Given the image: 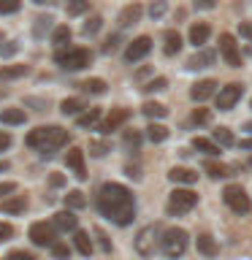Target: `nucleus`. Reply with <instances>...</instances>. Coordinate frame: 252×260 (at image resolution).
I'll use <instances>...</instances> for the list:
<instances>
[{
    "label": "nucleus",
    "mask_w": 252,
    "mask_h": 260,
    "mask_svg": "<svg viewBox=\"0 0 252 260\" xmlns=\"http://www.w3.org/2000/svg\"><path fill=\"white\" fill-rule=\"evenodd\" d=\"M98 211L111 219L114 225L128 228L136 217V203H133V192L128 187H122L117 182H109L101 187V195H98Z\"/></svg>",
    "instance_id": "nucleus-1"
},
{
    "label": "nucleus",
    "mask_w": 252,
    "mask_h": 260,
    "mask_svg": "<svg viewBox=\"0 0 252 260\" xmlns=\"http://www.w3.org/2000/svg\"><path fill=\"white\" fill-rule=\"evenodd\" d=\"M65 144H68V130L54 127V125L36 127V130H30V133H27V146H30V149H36V152H41L44 157H49V154L57 152Z\"/></svg>",
    "instance_id": "nucleus-2"
},
{
    "label": "nucleus",
    "mask_w": 252,
    "mask_h": 260,
    "mask_svg": "<svg viewBox=\"0 0 252 260\" xmlns=\"http://www.w3.org/2000/svg\"><path fill=\"white\" fill-rule=\"evenodd\" d=\"M163 233H166V228L160 222H152V225H146L144 231H138L136 252L144 257H152V255H158V252H163Z\"/></svg>",
    "instance_id": "nucleus-3"
},
{
    "label": "nucleus",
    "mask_w": 252,
    "mask_h": 260,
    "mask_svg": "<svg viewBox=\"0 0 252 260\" xmlns=\"http://www.w3.org/2000/svg\"><path fill=\"white\" fill-rule=\"evenodd\" d=\"M89 60H92V54H89V49H57L54 52V62L60 65V68L65 71H81V68H87Z\"/></svg>",
    "instance_id": "nucleus-4"
},
{
    "label": "nucleus",
    "mask_w": 252,
    "mask_h": 260,
    "mask_svg": "<svg viewBox=\"0 0 252 260\" xmlns=\"http://www.w3.org/2000/svg\"><path fill=\"white\" fill-rule=\"evenodd\" d=\"M195 203H198V192L182 187V190H174V192L168 195V206L166 209H168L171 217H182L190 209H195Z\"/></svg>",
    "instance_id": "nucleus-5"
},
{
    "label": "nucleus",
    "mask_w": 252,
    "mask_h": 260,
    "mask_svg": "<svg viewBox=\"0 0 252 260\" xmlns=\"http://www.w3.org/2000/svg\"><path fill=\"white\" fill-rule=\"evenodd\" d=\"M184 252H187V231H182V228H166V233H163V255L176 260Z\"/></svg>",
    "instance_id": "nucleus-6"
},
{
    "label": "nucleus",
    "mask_w": 252,
    "mask_h": 260,
    "mask_svg": "<svg viewBox=\"0 0 252 260\" xmlns=\"http://www.w3.org/2000/svg\"><path fill=\"white\" fill-rule=\"evenodd\" d=\"M223 201H225V206L231 209V211H236V214H247L249 206H252L247 190L239 187V184H228L225 192H223Z\"/></svg>",
    "instance_id": "nucleus-7"
},
{
    "label": "nucleus",
    "mask_w": 252,
    "mask_h": 260,
    "mask_svg": "<svg viewBox=\"0 0 252 260\" xmlns=\"http://www.w3.org/2000/svg\"><path fill=\"white\" fill-rule=\"evenodd\" d=\"M219 54H223V60L231 65V68H241V49L236 44V38L231 32H223L219 36Z\"/></svg>",
    "instance_id": "nucleus-8"
},
{
    "label": "nucleus",
    "mask_w": 252,
    "mask_h": 260,
    "mask_svg": "<svg viewBox=\"0 0 252 260\" xmlns=\"http://www.w3.org/2000/svg\"><path fill=\"white\" fill-rule=\"evenodd\" d=\"M30 241L38 244V247H52V244H57V228L52 222L30 225Z\"/></svg>",
    "instance_id": "nucleus-9"
},
{
    "label": "nucleus",
    "mask_w": 252,
    "mask_h": 260,
    "mask_svg": "<svg viewBox=\"0 0 252 260\" xmlns=\"http://www.w3.org/2000/svg\"><path fill=\"white\" fill-rule=\"evenodd\" d=\"M128 117H130L128 109H111L101 122H98V130H101V133H114V130H119L122 125H125Z\"/></svg>",
    "instance_id": "nucleus-10"
},
{
    "label": "nucleus",
    "mask_w": 252,
    "mask_h": 260,
    "mask_svg": "<svg viewBox=\"0 0 252 260\" xmlns=\"http://www.w3.org/2000/svg\"><path fill=\"white\" fill-rule=\"evenodd\" d=\"M241 84L239 81H233V84H228L219 89V95H217V109H223V111H231L236 103H239V98H241Z\"/></svg>",
    "instance_id": "nucleus-11"
},
{
    "label": "nucleus",
    "mask_w": 252,
    "mask_h": 260,
    "mask_svg": "<svg viewBox=\"0 0 252 260\" xmlns=\"http://www.w3.org/2000/svg\"><path fill=\"white\" fill-rule=\"evenodd\" d=\"M149 49H152V38H149V36H141V38L130 41L128 49H125V60H128V62L144 60V57L149 54Z\"/></svg>",
    "instance_id": "nucleus-12"
},
{
    "label": "nucleus",
    "mask_w": 252,
    "mask_h": 260,
    "mask_svg": "<svg viewBox=\"0 0 252 260\" xmlns=\"http://www.w3.org/2000/svg\"><path fill=\"white\" fill-rule=\"evenodd\" d=\"M214 89H217L214 79H201V81H195V84H193L190 98H193V101H209V98L214 95Z\"/></svg>",
    "instance_id": "nucleus-13"
},
{
    "label": "nucleus",
    "mask_w": 252,
    "mask_h": 260,
    "mask_svg": "<svg viewBox=\"0 0 252 260\" xmlns=\"http://www.w3.org/2000/svg\"><path fill=\"white\" fill-rule=\"evenodd\" d=\"M52 225L62 233H73L79 228V219L73 217V211H57V214L52 217Z\"/></svg>",
    "instance_id": "nucleus-14"
},
{
    "label": "nucleus",
    "mask_w": 252,
    "mask_h": 260,
    "mask_svg": "<svg viewBox=\"0 0 252 260\" xmlns=\"http://www.w3.org/2000/svg\"><path fill=\"white\" fill-rule=\"evenodd\" d=\"M141 14H144L141 6H138V3H130V6H125V8L119 11V24H122V27H133V24L141 22Z\"/></svg>",
    "instance_id": "nucleus-15"
},
{
    "label": "nucleus",
    "mask_w": 252,
    "mask_h": 260,
    "mask_svg": "<svg viewBox=\"0 0 252 260\" xmlns=\"http://www.w3.org/2000/svg\"><path fill=\"white\" fill-rule=\"evenodd\" d=\"M65 162H68V168L76 174L79 179L87 176V166H84V154H81L79 149H71L68 154H65Z\"/></svg>",
    "instance_id": "nucleus-16"
},
{
    "label": "nucleus",
    "mask_w": 252,
    "mask_h": 260,
    "mask_svg": "<svg viewBox=\"0 0 252 260\" xmlns=\"http://www.w3.org/2000/svg\"><path fill=\"white\" fill-rule=\"evenodd\" d=\"M168 179H171V182H179V184H195L198 174H195L193 168L176 166V168H171V171H168Z\"/></svg>",
    "instance_id": "nucleus-17"
},
{
    "label": "nucleus",
    "mask_w": 252,
    "mask_h": 260,
    "mask_svg": "<svg viewBox=\"0 0 252 260\" xmlns=\"http://www.w3.org/2000/svg\"><path fill=\"white\" fill-rule=\"evenodd\" d=\"M214 52H211V49H203V52H198L195 57H190V60H187V68L190 71H201V68H206V65H211L214 62Z\"/></svg>",
    "instance_id": "nucleus-18"
},
{
    "label": "nucleus",
    "mask_w": 252,
    "mask_h": 260,
    "mask_svg": "<svg viewBox=\"0 0 252 260\" xmlns=\"http://www.w3.org/2000/svg\"><path fill=\"white\" fill-rule=\"evenodd\" d=\"M73 247H76L84 257H89L92 255V239H89V233H84V231H73Z\"/></svg>",
    "instance_id": "nucleus-19"
},
{
    "label": "nucleus",
    "mask_w": 252,
    "mask_h": 260,
    "mask_svg": "<svg viewBox=\"0 0 252 260\" xmlns=\"http://www.w3.org/2000/svg\"><path fill=\"white\" fill-rule=\"evenodd\" d=\"M209 36H211V27L203 24V22H198V24L190 27V44H195V46H203L209 41Z\"/></svg>",
    "instance_id": "nucleus-20"
},
{
    "label": "nucleus",
    "mask_w": 252,
    "mask_h": 260,
    "mask_svg": "<svg viewBox=\"0 0 252 260\" xmlns=\"http://www.w3.org/2000/svg\"><path fill=\"white\" fill-rule=\"evenodd\" d=\"M195 244H198V252L203 257H214L217 255V241L211 239L209 233H201L198 239H195Z\"/></svg>",
    "instance_id": "nucleus-21"
},
{
    "label": "nucleus",
    "mask_w": 252,
    "mask_h": 260,
    "mask_svg": "<svg viewBox=\"0 0 252 260\" xmlns=\"http://www.w3.org/2000/svg\"><path fill=\"white\" fill-rule=\"evenodd\" d=\"M60 111L68 114V117H79V114L84 111V101H81V98H65L60 103Z\"/></svg>",
    "instance_id": "nucleus-22"
},
{
    "label": "nucleus",
    "mask_w": 252,
    "mask_h": 260,
    "mask_svg": "<svg viewBox=\"0 0 252 260\" xmlns=\"http://www.w3.org/2000/svg\"><path fill=\"white\" fill-rule=\"evenodd\" d=\"M103 117H101V109H87V111H81L79 117H76V122L81 127H98V122H101Z\"/></svg>",
    "instance_id": "nucleus-23"
},
{
    "label": "nucleus",
    "mask_w": 252,
    "mask_h": 260,
    "mask_svg": "<svg viewBox=\"0 0 252 260\" xmlns=\"http://www.w3.org/2000/svg\"><path fill=\"white\" fill-rule=\"evenodd\" d=\"M193 146L198 152H203V154H209V157H217L219 154V146H217V141H209V138H193Z\"/></svg>",
    "instance_id": "nucleus-24"
},
{
    "label": "nucleus",
    "mask_w": 252,
    "mask_h": 260,
    "mask_svg": "<svg viewBox=\"0 0 252 260\" xmlns=\"http://www.w3.org/2000/svg\"><path fill=\"white\" fill-rule=\"evenodd\" d=\"M163 49H166V54H179V49H182V36H179L176 30H168Z\"/></svg>",
    "instance_id": "nucleus-25"
},
{
    "label": "nucleus",
    "mask_w": 252,
    "mask_h": 260,
    "mask_svg": "<svg viewBox=\"0 0 252 260\" xmlns=\"http://www.w3.org/2000/svg\"><path fill=\"white\" fill-rule=\"evenodd\" d=\"M30 68L27 65H6V68H0V79H22V76H27Z\"/></svg>",
    "instance_id": "nucleus-26"
},
{
    "label": "nucleus",
    "mask_w": 252,
    "mask_h": 260,
    "mask_svg": "<svg viewBox=\"0 0 252 260\" xmlns=\"http://www.w3.org/2000/svg\"><path fill=\"white\" fill-rule=\"evenodd\" d=\"M52 41H54V52H57V49H68L71 30L65 27V24H60V27H54V32H52Z\"/></svg>",
    "instance_id": "nucleus-27"
},
{
    "label": "nucleus",
    "mask_w": 252,
    "mask_h": 260,
    "mask_svg": "<svg viewBox=\"0 0 252 260\" xmlns=\"http://www.w3.org/2000/svg\"><path fill=\"white\" fill-rule=\"evenodd\" d=\"M141 141H144V133L141 130H125V133H122V144L128 146V149H138V146H141Z\"/></svg>",
    "instance_id": "nucleus-28"
},
{
    "label": "nucleus",
    "mask_w": 252,
    "mask_h": 260,
    "mask_svg": "<svg viewBox=\"0 0 252 260\" xmlns=\"http://www.w3.org/2000/svg\"><path fill=\"white\" fill-rule=\"evenodd\" d=\"M65 206H68V211L84 209V206H87V198H84V192H79V190L68 192V195H65Z\"/></svg>",
    "instance_id": "nucleus-29"
},
{
    "label": "nucleus",
    "mask_w": 252,
    "mask_h": 260,
    "mask_svg": "<svg viewBox=\"0 0 252 260\" xmlns=\"http://www.w3.org/2000/svg\"><path fill=\"white\" fill-rule=\"evenodd\" d=\"M0 119H3L6 125H22V122L27 119V114H24L22 109H6L3 114H0Z\"/></svg>",
    "instance_id": "nucleus-30"
},
{
    "label": "nucleus",
    "mask_w": 252,
    "mask_h": 260,
    "mask_svg": "<svg viewBox=\"0 0 252 260\" xmlns=\"http://www.w3.org/2000/svg\"><path fill=\"white\" fill-rule=\"evenodd\" d=\"M144 114H146V117H152V119H160V117H166V114H168V109L163 103H158V101H149V103H144Z\"/></svg>",
    "instance_id": "nucleus-31"
},
{
    "label": "nucleus",
    "mask_w": 252,
    "mask_h": 260,
    "mask_svg": "<svg viewBox=\"0 0 252 260\" xmlns=\"http://www.w3.org/2000/svg\"><path fill=\"white\" fill-rule=\"evenodd\" d=\"M24 209H27V201H24V198H8V201L3 203V211H6V214H22Z\"/></svg>",
    "instance_id": "nucleus-32"
},
{
    "label": "nucleus",
    "mask_w": 252,
    "mask_h": 260,
    "mask_svg": "<svg viewBox=\"0 0 252 260\" xmlns=\"http://www.w3.org/2000/svg\"><path fill=\"white\" fill-rule=\"evenodd\" d=\"M146 138H149V141H154V144H160V141H166V138H168V130L154 122V125L146 127Z\"/></svg>",
    "instance_id": "nucleus-33"
},
{
    "label": "nucleus",
    "mask_w": 252,
    "mask_h": 260,
    "mask_svg": "<svg viewBox=\"0 0 252 260\" xmlns=\"http://www.w3.org/2000/svg\"><path fill=\"white\" fill-rule=\"evenodd\" d=\"M81 87H84V92H89V95H103L106 92V81L103 79H87Z\"/></svg>",
    "instance_id": "nucleus-34"
},
{
    "label": "nucleus",
    "mask_w": 252,
    "mask_h": 260,
    "mask_svg": "<svg viewBox=\"0 0 252 260\" xmlns=\"http://www.w3.org/2000/svg\"><path fill=\"white\" fill-rule=\"evenodd\" d=\"M89 11V0H68V14L71 16H79V14H87Z\"/></svg>",
    "instance_id": "nucleus-35"
},
{
    "label": "nucleus",
    "mask_w": 252,
    "mask_h": 260,
    "mask_svg": "<svg viewBox=\"0 0 252 260\" xmlns=\"http://www.w3.org/2000/svg\"><path fill=\"white\" fill-rule=\"evenodd\" d=\"M203 168H206V174L211 176V179H223L225 174H228V168L225 166H219V162H214V160H206V166H203Z\"/></svg>",
    "instance_id": "nucleus-36"
},
{
    "label": "nucleus",
    "mask_w": 252,
    "mask_h": 260,
    "mask_svg": "<svg viewBox=\"0 0 252 260\" xmlns=\"http://www.w3.org/2000/svg\"><path fill=\"white\" fill-rule=\"evenodd\" d=\"M214 141H217V144L231 146V144H233V133H231L228 127H217V130H214Z\"/></svg>",
    "instance_id": "nucleus-37"
},
{
    "label": "nucleus",
    "mask_w": 252,
    "mask_h": 260,
    "mask_svg": "<svg viewBox=\"0 0 252 260\" xmlns=\"http://www.w3.org/2000/svg\"><path fill=\"white\" fill-rule=\"evenodd\" d=\"M193 122H195V125H209V122H211V111L209 109H195L193 111Z\"/></svg>",
    "instance_id": "nucleus-38"
},
{
    "label": "nucleus",
    "mask_w": 252,
    "mask_h": 260,
    "mask_svg": "<svg viewBox=\"0 0 252 260\" xmlns=\"http://www.w3.org/2000/svg\"><path fill=\"white\" fill-rule=\"evenodd\" d=\"M49 27H52V16H38V19H36V27H33V32H36V36H44Z\"/></svg>",
    "instance_id": "nucleus-39"
},
{
    "label": "nucleus",
    "mask_w": 252,
    "mask_h": 260,
    "mask_svg": "<svg viewBox=\"0 0 252 260\" xmlns=\"http://www.w3.org/2000/svg\"><path fill=\"white\" fill-rule=\"evenodd\" d=\"M101 24H103V19H101V16H89V19H87V24H84V30H81V32H84V36H92V32H98V30H101Z\"/></svg>",
    "instance_id": "nucleus-40"
},
{
    "label": "nucleus",
    "mask_w": 252,
    "mask_h": 260,
    "mask_svg": "<svg viewBox=\"0 0 252 260\" xmlns=\"http://www.w3.org/2000/svg\"><path fill=\"white\" fill-rule=\"evenodd\" d=\"M22 0H0V14H16Z\"/></svg>",
    "instance_id": "nucleus-41"
},
{
    "label": "nucleus",
    "mask_w": 252,
    "mask_h": 260,
    "mask_svg": "<svg viewBox=\"0 0 252 260\" xmlns=\"http://www.w3.org/2000/svg\"><path fill=\"white\" fill-rule=\"evenodd\" d=\"M166 8H168L166 0H154V3L149 6V16H152V19H160V16L166 14Z\"/></svg>",
    "instance_id": "nucleus-42"
},
{
    "label": "nucleus",
    "mask_w": 252,
    "mask_h": 260,
    "mask_svg": "<svg viewBox=\"0 0 252 260\" xmlns=\"http://www.w3.org/2000/svg\"><path fill=\"white\" fill-rule=\"evenodd\" d=\"M166 87H168L166 79H152L149 84H144L141 89H144V92H160V89H166Z\"/></svg>",
    "instance_id": "nucleus-43"
},
{
    "label": "nucleus",
    "mask_w": 252,
    "mask_h": 260,
    "mask_svg": "<svg viewBox=\"0 0 252 260\" xmlns=\"http://www.w3.org/2000/svg\"><path fill=\"white\" fill-rule=\"evenodd\" d=\"M89 149H92L95 157H103V154L109 152V144H106V141H98V138H95V141H89Z\"/></svg>",
    "instance_id": "nucleus-44"
},
{
    "label": "nucleus",
    "mask_w": 252,
    "mask_h": 260,
    "mask_svg": "<svg viewBox=\"0 0 252 260\" xmlns=\"http://www.w3.org/2000/svg\"><path fill=\"white\" fill-rule=\"evenodd\" d=\"M52 255H54V260H68V247L62 241H57V244H52Z\"/></svg>",
    "instance_id": "nucleus-45"
},
{
    "label": "nucleus",
    "mask_w": 252,
    "mask_h": 260,
    "mask_svg": "<svg viewBox=\"0 0 252 260\" xmlns=\"http://www.w3.org/2000/svg\"><path fill=\"white\" fill-rule=\"evenodd\" d=\"M95 239H98V244H101L103 252H111V241H109V236H106L101 228H95Z\"/></svg>",
    "instance_id": "nucleus-46"
},
{
    "label": "nucleus",
    "mask_w": 252,
    "mask_h": 260,
    "mask_svg": "<svg viewBox=\"0 0 252 260\" xmlns=\"http://www.w3.org/2000/svg\"><path fill=\"white\" fill-rule=\"evenodd\" d=\"M117 46H119V36H109V41L103 44V52L111 54V52H117Z\"/></svg>",
    "instance_id": "nucleus-47"
},
{
    "label": "nucleus",
    "mask_w": 252,
    "mask_h": 260,
    "mask_svg": "<svg viewBox=\"0 0 252 260\" xmlns=\"http://www.w3.org/2000/svg\"><path fill=\"white\" fill-rule=\"evenodd\" d=\"M14 192H16V184H14V182H0V198L14 195Z\"/></svg>",
    "instance_id": "nucleus-48"
},
{
    "label": "nucleus",
    "mask_w": 252,
    "mask_h": 260,
    "mask_svg": "<svg viewBox=\"0 0 252 260\" xmlns=\"http://www.w3.org/2000/svg\"><path fill=\"white\" fill-rule=\"evenodd\" d=\"M8 260H36V255H30V252L19 249V252H11V255H8Z\"/></svg>",
    "instance_id": "nucleus-49"
},
{
    "label": "nucleus",
    "mask_w": 252,
    "mask_h": 260,
    "mask_svg": "<svg viewBox=\"0 0 252 260\" xmlns=\"http://www.w3.org/2000/svg\"><path fill=\"white\" fill-rule=\"evenodd\" d=\"M16 49H19V46H16V41H8L6 46H0V54H3V57H11Z\"/></svg>",
    "instance_id": "nucleus-50"
},
{
    "label": "nucleus",
    "mask_w": 252,
    "mask_h": 260,
    "mask_svg": "<svg viewBox=\"0 0 252 260\" xmlns=\"http://www.w3.org/2000/svg\"><path fill=\"white\" fill-rule=\"evenodd\" d=\"M11 236H14V228H11V225H6V222H0V241L11 239Z\"/></svg>",
    "instance_id": "nucleus-51"
},
{
    "label": "nucleus",
    "mask_w": 252,
    "mask_h": 260,
    "mask_svg": "<svg viewBox=\"0 0 252 260\" xmlns=\"http://www.w3.org/2000/svg\"><path fill=\"white\" fill-rule=\"evenodd\" d=\"M8 146H11V136H8V133H3V130H0V152H6Z\"/></svg>",
    "instance_id": "nucleus-52"
},
{
    "label": "nucleus",
    "mask_w": 252,
    "mask_h": 260,
    "mask_svg": "<svg viewBox=\"0 0 252 260\" xmlns=\"http://www.w3.org/2000/svg\"><path fill=\"white\" fill-rule=\"evenodd\" d=\"M239 32H241L244 38L252 41V24H249V22H241V24H239Z\"/></svg>",
    "instance_id": "nucleus-53"
},
{
    "label": "nucleus",
    "mask_w": 252,
    "mask_h": 260,
    "mask_svg": "<svg viewBox=\"0 0 252 260\" xmlns=\"http://www.w3.org/2000/svg\"><path fill=\"white\" fill-rule=\"evenodd\" d=\"M49 184H52V187H62L65 184V176L62 174H52V176H49Z\"/></svg>",
    "instance_id": "nucleus-54"
},
{
    "label": "nucleus",
    "mask_w": 252,
    "mask_h": 260,
    "mask_svg": "<svg viewBox=\"0 0 252 260\" xmlns=\"http://www.w3.org/2000/svg\"><path fill=\"white\" fill-rule=\"evenodd\" d=\"M217 0H195V8H214Z\"/></svg>",
    "instance_id": "nucleus-55"
},
{
    "label": "nucleus",
    "mask_w": 252,
    "mask_h": 260,
    "mask_svg": "<svg viewBox=\"0 0 252 260\" xmlns=\"http://www.w3.org/2000/svg\"><path fill=\"white\" fill-rule=\"evenodd\" d=\"M239 146H241V149H252V138H244Z\"/></svg>",
    "instance_id": "nucleus-56"
},
{
    "label": "nucleus",
    "mask_w": 252,
    "mask_h": 260,
    "mask_svg": "<svg viewBox=\"0 0 252 260\" xmlns=\"http://www.w3.org/2000/svg\"><path fill=\"white\" fill-rule=\"evenodd\" d=\"M33 3H38V6H52V3H57V0H33Z\"/></svg>",
    "instance_id": "nucleus-57"
},
{
    "label": "nucleus",
    "mask_w": 252,
    "mask_h": 260,
    "mask_svg": "<svg viewBox=\"0 0 252 260\" xmlns=\"http://www.w3.org/2000/svg\"><path fill=\"white\" fill-rule=\"evenodd\" d=\"M244 130H247V133H252V122H247V125H244Z\"/></svg>",
    "instance_id": "nucleus-58"
},
{
    "label": "nucleus",
    "mask_w": 252,
    "mask_h": 260,
    "mask_svg": "<svg viewBox=\"0 0 252 260\" xmlns=\"http://www.w3.org/2000/svg\"><path fill=\"white\" fill-rule=\"evenodd\" d=\"M0 171H8V162H0Z\"/></svg>",
    "instance_id": "nucleus-59"
},
{
    "label": "nucleus",
    "mask_w": 252,
    "mask_h": 260,
    "mask_svg": "<svg viewBox=\"0 0 252 260\" xmlns=\"http://www.w3.org/2000/svg\"><path fill=\"white\" fill-rule=\"evenodd\" d=\"M0 44H3V32H0Z\"/></svg>",
    "instance_id": "nucleus-60"
},
{
    "label": "nucleus",
    "mask_w": 252,
    "mask_h": 260,
    "mask_svg": "<svg viewBox=\"0 0 252 260\" xmlns=\"http://www.w3.org/2000/svg\"><path fill=\"white\" fill-rule=\"evenodd\" d=\"M0 95H3V92H0Z\"/></svg>",
    "instance_id": "nucleus-61"
}]
</instances>
